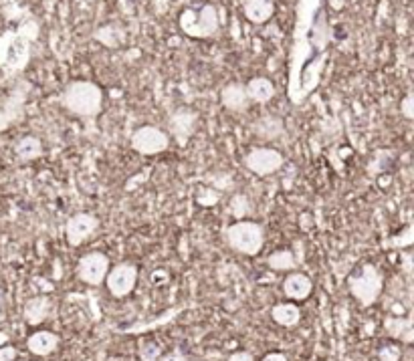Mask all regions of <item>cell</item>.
Returning <instances> with one entry per match:
<instances>
[{"instance_id": "1", "label": "cell", "mask_w": 414, "mask_h": 361, "mask_svg": "<svg viewBox=\"0 0 414 361\" xmlns=\"http://www.w3.org/2000/svg\"><path fill=\"white\" fill-rule=\"evenodd\" d=\"M61 105L77 117H97L103 107V91L93 81H71L61 95Z\"/></svg>"}, {"instance_id": "2", "label": "cell", "mask_w": 414, "mask_h": 361, "mask_svg": "<svg viewBox=\"0 0 414 361\" xmlns=\"http://www.w3.org/2000/svg\"><path fill=\"white\" fill-rule=\"evenodd\" d=\"M178 27L190 39H211L220 28L215 4H202L199 8H184L178 16Z\"/></svg>"}, {"instance_id": "3", "label": "cell", "mask_w": 414, "mask_h": 361, "mask_svg": "<svg viewBox=\"0 0 414 361\" xmlns=\"http://www.w3.org/2000/svg\"><path fill=\"white\" fill-rule=\"evenodd\" d=\"M30 37L27 27H20L18 30H6L0 37V67L11 73V71H20L30 57Z\"/></svg>"}, {"instance_id": "4", "label": "cell", "mask_w": 414, "mask_h": 361, "mask_svg": "<svg viewBox=\"0 0 414 361\" xmlns=\"http://www.w3.org/2000/svg\"><path fill=\"white\" fill-rule=\"evenodd\" d=\"M348 287L360 305L370 307L378 301V297L382 292L384 277L374 264H362L356 273L348 278Z\"/></svg>"}, {"instance_id": "5", "label": "cell", "mask_w": 414, "mask_h": 361, "mask_svg": "<svg viewBox=\"0 0 414 361\" xmlns=\"http://www.w3.org/2000/svg\"><path fill=\"white\" fill-rule=\"evenodd\" d=\"M227 240L232 249L244 256H255L263 249L265 230L263 226L253 220H237L227 228Z\"/></svg>"}, {"instance_id": "6", "label": "cell", "mask_w": 414, "mask_h": 361, "mask_svg": "<svg viewBox=\"0 0 414 361\" xmlns=\"http://www.w3.org/2000/svg\"><path fill=\"white\" fill-rule=\"evenodd\" d=\"M170 146L168 134H164L156 125H142L131 136V148L140 155H158L166 152Z\"/></svg>"}, {"instance_id": "7", "label": "cell", "mask_w": 414, "mask_h": 361, "mask_svg": "<svg viewBox=\"0 0 414 361\" xmlns=\"http://www.w3.org/2000/svg\"><path fill=\"white\" fill-rule=\"evenodd\" d=\"M285 164L283 153L271 150V148H255L244 155V166L251 170L255 176H271L275 172H279Z\"/></svg>"}, {"instance_id": "8", "label": "cell", "mask_w": 414, "mask_h": 361, "mask_svg": "<svg viewBox=\"0 0 414 361\" xmlns=\"http://www.w3.org/2000/svg\"><path fill=\"white\" fill-rule=\"evenodd\" d=\"M107 271H110V259L107 254L97 252V250L87 252L85 256L79 259V264H77V277L91 287H100L107 277Z\"/></svg>"}, {"instance_id": "9", "label": "cell", "mask_w": 414, "mask_h": 361, "mask_svg": "<svg viewBox=\"0 0 414 361\" xmlns=\"http://www.w3.org/2000/svg\"><path fill=\"white\" fill-rule=\"evenodd\" d=\"M105 280H107V289L115 299H124L134 291V287L138 283V268L131 263L115 264L114 268L107 271Z\"/></svg>"}, {"instance_id": "10", "label": "cell", "mask_w": 414, "mask_h": 361, "mask_svg": "<svg viewBox=\"0 0 414 361\" xmlns=\"http://www.w3.org/2000/svg\"><path fill=\"white\" fill-rule=\"evenodd\" d=\"M100 228V218L93 216V214H87V212H81V214H75L71 216L67 224H65V238L69 242V247H79L83 244L87 238L93 237Z\"/></svg>"}, {"instance_id": "11", "label": "cell", "mask_w": 414, "mask_h": 361, "mask_svg": "<svg viewBox=\"0 0 414 361\" xmlns=\"http://www.w3.org/2000/svg\"><path fill=\"white\" fill-rule=\"evenodd\" d=\"M196 124H199V115L196 112L188 110V107H180L176 112L172 113L170 117V131L172 136L176 138L178 143L184 146L188 139L192 138L194 129H196Z\"/></svg>"}, {"instance_id": "12", "label": "cell", "mask_w": 414, "mask_h": 361, "mask_svg": "<svg viewBox=\"0 0 414 361\" xmlns=\"http://www.w3.org/2000/svg\"><path fill=\"white\" fill-rule=\"evenodd\" d=\"M241 8L251 25H265L275 14V0H243Z\"/></svg>"}, {"instance_id": "13", "label": "cell", "mask_w": 414, "mask_h": 361, "mask_svg": "<svg viewBox=\"0 0 414 361\" xmlns=\"http://www.w3.org/2000/svg\"><path fill=\"white\" fill-rule=\"evenodd\" d=\"M220 101H223V105L232 113L247 112V107L251 105V101L247 97L244 85L237 83V81H232V83L223 87V91H220Z\"/></svg>"}, {"instance_id": "14", "label": "cell", "mask_w": 414, "mask_h": 361, "mask_svg": "<svg viewBox=\"0 0 414 361\" xmlns=\"http://www.w3.org/2000/svg\"><path fill=\"white\" fill-rule=\"evenodd\" d=\"M61 339H59L57 333L53 331H35L27 339V348L32 355H39V357H45V355H51L55 349L59 348Z\"/></svg>"}, {"instance_id": "15", "label": "cell", "mask_w": 414, "mask_h": 361, "mask_svg": "<svg viewBox=\"0 0 414 361\" xmlns=\"http://www.w3.org/2000/svg\"><path fill=\"white\" fill-rule=\"evenodd\" d=\"M312 289H314V285H312L309 277H305L301 273H293V275H289L283 280V292H285L289 299H293V301L307 299L312 295Z\"/></svg>"}, {"instance_id": "16", "label": "cell", "mask_w": 414, "mask_h": 361, "mask_svg": "<svg viewBox=\"0 0 414 361\" xmlns=\"http://www.w3.org/2000/svg\"><path fill=\"white\" fill-rule=\"evenodd\" d=\"M244 89H247L249 101H255V103H267L275 97V85L267 77H253L249 83H244Z\"/></svg>"}, {"instance_id": "17", "label": "cell", "mask_w": 414, "mask_h": 361, "mask_svg": "<svg viewBox=\"0 0 414 361\" xmlns=\"http://www.w3.org/2000/svg\"><path fill=\"white\" fill-rule=\"evenodd\" d=\"M49 315H51V301H49V297L39 295V297H32V299L27 301V305H25V321L29 325H41Z\"/></svg>"}, {"instance_id": "18", "label": "cell", "mask_w": 414, "mask_h": 361, "mask_svg": "<svg viewBox=\"0 0 414 361\" xmlns=\"http://www.w3.org/2000/svg\"><path fill=\"white\" fill-rule=\"evenodd\" d=\"M271 319L281 327H295L301 321L300 307L293 303H279L271 309Z\"/></svg>"}, {"instance_id": "19", "label": "cell", "mask_w": 414, "mask_h": 361, "mask_svg": "<svg viewBox=\"0 0 414 361\" xmlns=\"http://www.w3.org/2000/svg\"><path fill=\"white\" fill-rule=\"evenodd\" d=\"M15 152L20 162H32L43 155V143L35 136H27V138H20L16 141Z\"/></svg>"}, {"instance_id": "20", "label": "cell", "mask_w": 414, "mask_h": 361, "mask_svg": "<svg viewBox=\"0 0 414 361\" xmlns=\"http://www.w3.org/2000/svg\"><path fill=\"white\" fill-rule=\"evenodd\" d=\"M386 331L390 337L394 339H400L404 343H410L413 341V321L410 319H402V317H388L384 321Z\"/></svg>"}, {"instance_id": "21", "label": "cell", "mask_w": 414, "mask_h": 361, "mask_svg": "<svg viewBox=\"0 0 414 361\" xmlns=\"http://www.w3.org/2000/svg\"><path fill=\"white\" fill-rule=\"evenodd\" d=\"M122 30L115 27V25H107V27H101L95 30V35H93V39L101 45H105V47H117L119 42H122Z\"/></svg>"}, {"instance_id": "22", "label": "cell", "mask_w": 414, "mask_h": 361, "mask_svg": "<svg viewBox=\"0 0 414 361\" xmlns=\"http://www.w3.org/2000/svg\"><path fill=\"white\" fill-rule=\"evenodd\" d=\"M267 263H269L273 271H291L297 264L291 250H277V252H273L271 256L267 259Z\"/></svg>"}, {"instance_id": "23", "label": "cell", "mask_w": 414, "mask_h": 361, "mask_svg": "<svg viewBox=\"0 0 414 361\" xmlns=\"http://www.w3.org/2000/svg\"><path fill=\"white\" fill-rule=\"evenodd\" d=\"M281 131H283V124L277 117H271V115H265L257 124V134L265 139L277 138Z\"/></svg>"}, {"instance_id": "24", "label": "cell", "mask_w": 414, "mask_h": 361, "mask_svg": "<svg viewBox=\"0 0 414 361\" xmlns=\"http://www.w3.org/2000/svg\"><path fill=\"white\" fill-rule=\"evenodd\" d=\"M220 198V192L218 190H213V188H200L199 194H196V202L200 206H215Z\"/></svg>"}, {"instance_id": "25", "label": "cell", "mask_w": 414, "mask_h": 361, "mask_svg": "<svg viewBox=\"0 0 414 361\" xmlns=\"http://www.w3.org/2000/svg\"><path fill=\"white\" fill-rule=\"evenodd\" d=\"M140 355H142L143 361H156L162 355V351H160V348L154 341H148V343H143L142 348H140Z\"/></svg>"}, {"instance_id": "26", "label": "cell", "mask_w": 414, "mask_h": 361, "mask_svg": "<svg viewBox=\"0 0 414 361\" xmlns=\"http://www.w3.org/2000/svg\"><path fill=\"white\" fill-rule=\"evenodd\" d=\"M402 357V351H400L398 345H384V348L380 349V360L382 361H400Z\"/></svg>"}, {"instance_id": "27", "label": "cell", "mask_w": 414, "mask_h": 361, "mask_svg": "<svg viewBox=\"0 0 414 361\" xmlns=\"http://www.w3.org/2000/svg\"><path fill=\"white\" fill-rule=\"evenodd\" d=\"M400 112H402V115H404L406 119H413L414 117V95L413 93H408L406 97L402 99Z\"/></svg>"}, {"instance_id": "28", "label": "cell", "mask_w": 414, "mask_h": 361, "mask_svg": "<svg viewBox=\"0 0 414 361\" xmlns=\"http://www.w3.org/2000/svg\"><path fill=\"white\" fill-rule=\"evenodd\" d=\"M16 355H18V351L13 345H2L0 348V361H15Z\"/></svg>"}, {"instance_id": "29", "label": "cell", "mask_w": 414, "mask_h": 361, "mask_svg": "<svg viewBox=\"0 0 414 361\" xmlns=\"http://www.w3.org/2000/svg\"><path fill=\"white\" fill-rule=\"evenodd\" d=\"M156 361H188V357H186L180 349H174V351L166 353V355H160Z\"/></svg>"}, {"instance_id": "30", "label": "cell", "mask_w": 414, "mask_h": 361, "mask_svg": "<svg viewBox=\"0 0 414 361\" xmlns=\"http://www.w3.org/2000/svg\"><path fill=\"white\" fill-rule=\"evenodd\" d=\"M227 361H255V357L249 351H235Z\"/></svg>"}, {"instance_id": "31", "label": "cell", "mask_w": 414, "mask_h": 361, "mask_svg": "<svg viewBox=\"0 0 414 361\" xmlns=\"http://www.w3.org/2000/svg\"><path fill=\"white\" fill-rule=\"evenodd\" d=\"M261 361H287L285 353H279V351H273V353H267Z\"/></svg>"}, {"instance_id": "32", "label": "cell", "mask_w": 414, "mask_h": 361, "mask_svg": "<svg viewBox=\"0 0 414 361\" xmlns=\"http://www.w3.org/2000/svg\"><path fill=\"white\" fill-rule=\"evenodd\" d=\"M152 2H154V8H156L158 14L166 13V2L168 0H152Z\"/></svg>"}, {"instance_id": "33", "label": "cell", "mask_w": 414, "mask_h": 361, "mask_svg": "<svg viewBox=\"0 0 414 361\" xmlns=\"http://www.w3.org/2000/svg\"><path fill=\"white\" fill-rule=\"evenodd\" d=\"M329 6L333 8V11H342L343 4H345V0H328Z\"/></svg>"}, {"instance_id": "34", "label": "cell", "mask_w": 414, "mask_h": 361, "mask_svg": "<svg viewBox=\"0 0 414 361\" xmlns=\"http://www.w3.org/2000/svg\"><path fill=\"white\" fill-rule=\"evenodd\" d=\"M6 339H8V335H6V333H0V345H2V343H4Z\"/></svg>"}, {"instance_id": "35", "label": "cell", "mask_w": 414, "mask_h": 361, "mask_svg": "<svg viewBox=\"0 0 414 361\" xmlns=\"http://www.w3.org/2000/svg\"><path fill=\"white\" fill-rule=\"evenodd\" d=\"M81 2H85V4H93L95 0H81Z\"/></svg>"}, {"instance_id": "36", "label": "cell", "mask_w": 414, "mask_h": 361, "mask_svg": "<svg viewBox=\"0 0 414 361\" xmlns=\"http://www.w3.org/2000/svg\"><path fill=\"white\" fill-rule=\"evenodd\" d=\"M0 323H2V311H0Z\"/></svg>"}]
</instances>
